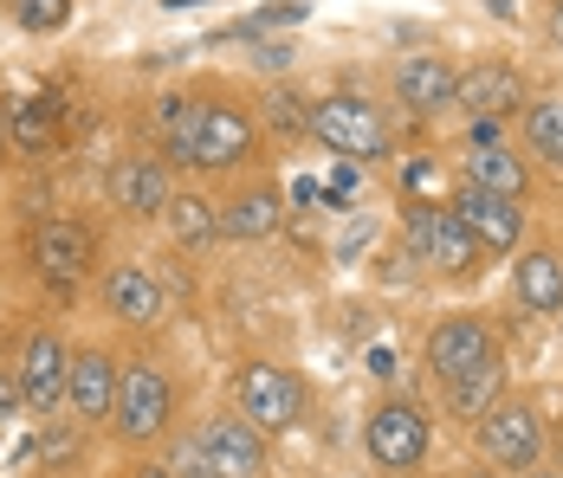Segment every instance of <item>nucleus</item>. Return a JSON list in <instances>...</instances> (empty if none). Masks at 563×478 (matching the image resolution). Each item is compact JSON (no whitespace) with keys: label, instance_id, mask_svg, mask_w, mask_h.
Returning a JSON list of instances; mask_svg holds the SVG:
<instances>
[{"label":"nucleus","instance_id":"nucleus-33","mask_svg":"<svg viewBox=\"0 0 563 478\" xmlns=\"http://www.w3.org/2000/svg\"><path fill=\"white\" fill-rule=\"evenodd\" d=\"M260 65H266V71H291V46H285V40L260 46Z\"/></svg>","mask_w":563,"mask_h":478},{"label":"nucleus","instance_id":"nucleus-2","mask_svg":"<svg viewBox=\"0 0 563 478\" xmlns=\"http://www.w3.org/2000/svg\"><path fill=\"white\" fill-rule=\"evenodd\" d=\"M266 156V130L253 98H240L233 85H195V162L188 175L201 181H233Z\"/></svg>","mask_w":563,"mask_h":478},{"label":"nucleus","instance_id":"nucleus-5","mask_svg":"<svg viewBox=\"0 0 563 478\" xmlns=\"http://www.w3.org/2000/svg\"><path fill=\"white\" fill-rule=\"evenodd\" d=\"M401 240H408V253L421 266L441 271V278H473L479 259H486V246L473 240V226L448 201H434V194H401Z\"/></svg>","mask_w":563,"mask_h":478},{"label":"nucleus","instance_id":"nucleus-15","mask_svg":"<svg viewBox=\"0 0 563 478\" xmlns=\"http://www.w3.org/2000/svg\"><path fill=\"white\" fill-rule=\"evenodd\" d=\"M195 433H201L208 459L221 466V478H266L273 473V440L246 421L240 408H214V414H201Z\"/></svg>","mask_w":563,"mask_h":478},{"label":"nucleus","instance_id":"nucleus-17","mask_svg":"<svg viewBox=\"0 0 563 478\" xmlns=\"http://www.w3.org/2000/svg\"><path fill=\"white\" fill-rule=\"evenodd\" d=\"M65 143V98L58 91H33V98H7V156L26 168H46Z\"/></svg>","mask_w":563,"mask_h":478},{"label":"nucleus","instance_id":"nucleus-29","mask_svg":"<svg viewBox=\"0 0 563 478\" xmlns=\"http://www.w3.org/2000/svg\"><path fill=\"white\" fill-rule=\"evenodd\" d=\"M506 143V116H466V149H493Z\"/></svg>","mask_w":563,"mask_h":478},{"label":"nucleus","instance_id":"nucleus-21","mask_svg":"<svg viewBox=\"0 0 563 478\" xmlns=\"http://www.w3.org/2000/svg\"><path fill=\"white\" fill-rule=\"evenodd\" d=\"M150 149L169 162L175 175H188V162H195V85L156 91V104H150Z\"/></svg>","mask_w":563,"mask_h":478},{"label":"nucleus","instance_id":"nucleus-34","mask_svg":"<svg viewBox=\"0 0 563 478\" xmlns=\"http://www.w3.org/2000/svg\"><path fill=\"white\" fill-rule=\"evenodd\" d=\"M291 201H298V208H318V201H324V181H311V175L291 181Z\"/></svg>","mask_w":563,"mask_h":478},{"label":"nucleus","instance_id":"nucleus-37","mask_svg":"<svg viewBox=\"0 0 563 478\" xmlns=\"http://www.w3.org/2000/svg\"><path fill=\"white\" fill-rule=\"evenodd\" d=\"M460 478H506V473H499V466H486V459H479V466H466V473H460Z\"/></svg>","mask_w":563,"mask_h":478},{"label":"nucleus","instance_id":"nucleus-25","mask_svg":"<svg viewBox=\"0 0 563 478\" xmlns=\"http://www.w3.org/2000/svg\"><path fill=\"white\" fill-rule=\"evenodd\" d=\"M525 156L544 162V168H563V91H544V98H525Z\"/></svg>","mask_w":563,"mask_h":478},{"label":"nucleus","instance_id":"nucleus-3","mask_svg":"<svg viewBox=\"0 0 563 478\" xmlns=\"http://www.w3.org/2000/svg\"><path fill=\"white\" fill-rule=\"evenodd\" d=\"M428 453H434V414H428L415 394L389 388V394L363 414V459L383 478H415L428 466Z\"/></svg>","mask_w":563,"mask_h":478},{"label":"nucleus","instance_id":"nucleus-28","mask_svg":"<svg viewBox=\"0 0 563 478\" xmlns=\"http://www.w3.org/2000/svg\"><path fill=\"white\" fill-rule=\"evenodd\" d=\"M71 13H78V0H20L13 7V26L33 33V40H53V33L71 26Z\"/></svg>","mask_w":563,"mask_h":478},{"label":"nucleus","instance_id":"nucleus-14","mask_svg":"<svg viewBox=\"0 0 563 478\" xmlns=\"http://www.w3.org/2000/svg\"><path fill=\"white\" fill-rule=\"evenodd\" d=\"M175 188H181V175H175L156 149H130V156H117L111 175H104V194H111V208L123 213V220H163Z\"/></svg>","mask_w":563,"mask_h":478},{"label":"nucleus","instance_id":"nucleus-27","mask_svg":"<svg viewBox=\"0 0 563 478\" xmlns=\"http://www.w3.org/2000/svg\"><path fill=\"white\" fill-rule=\"evenodd\" d=\"M499 394H506V369L479 375V381H466V388H448V394H441V408H448L460 426H473L486 408H493V401H499Z\"/></svg>","mask_w":563,"mask_h":478},{"label":"nucleus","instance_id":"nucleus-10","mask_svg":"<svg viewBox=\"0 0 563 478\" xmlns=\"http://www.w3.org/2000/svg\"><path fill=\"white\" fill-rule=\"evenodd\" d=\"M65 375H71V343L53 323H33L13 349V381H20V408L26 421H53L65 408Z\"/></svg>","mask_w":563,"mask_h":478},{"label":"nucleus","instance_id":"nucleus-30","mask_svg":"<svg viewBox=\"0 0 563 478\" xmlns=\"http://www.w3.org/2000/svg\"><path fill=\"white\" fill-rule=\"evenodd\" d=\"M26 408H20V381H13V363H0V426L20 421Z\"/></svg>","mask_w":563,"mask_h":478},{"label":"nucleus","instance_id":"nucleus-26","mask_svg":"<svg viewBox=\"0 0 563 478\" xmlns=\"http://www.w3.org/2000/svg\"><path fill=\"white\" fill-rule=\"evenodd\" d=\"M156 459H163V466H169L175 478H221V466L208 459V446H201V433H195L188 421H181V426L169 433V440L156 446Z\"/></svg>","mask_w":563,"mask_h":478},{"label":"nucleus","instance_id":"nucleus-13","mask_svg":"<svg viewBox=\"0 0 563 478\" xmlns=\"http://www.w3.org/2000/svg\"><path fill=\"white\" fill-rule=\"evenodd\" d=\"M98 298H104V318L117 330H136V336L169 318V285L156 278V266H143V259H117V266L98 271Z\"/></svg>","mask_w":563,"mask_h":478},{"label":"nucleus","instance_id":"nucleus-24","mask_svg":"<svg viewBox=\"0 0 563 478\" xmlns=\"http://www.w3.org/2000/svg\"><path fill=\"white\" fill-rule=\"evenodd\" d=\"M460 181H479V188H493V194L531 201V156H518L511 143H493V149H466V162H460Z\"/></svg>","mask_w":563,"mask_h":478},{"label":"nucleus","instance_id":"nucleus-11","mask_svg":"<svg viewBox=\"0 0 563 478\" xmlns=\"http://www.w3.org/2000/svg\"><path fill=\"white\" fill-rule=\"evenodd\" d=\"M285 213H291V201H285L279 175L260 162V168L233 175V188L221 194V240H233V246H266L285 226Z\"/></svg>","mask_w":563,"mask_h":478},{"label":"nucleus","instance_id":"nucleus-22","mask_svg":"<svg viewBox=\"0 0 563 478\" xmlns=\"http://www.w3.org/2000/svg\"><path fill=\"white\" fill-rule=\"evenodd\" d=\"M163 226H169V240L181 253L221 246V194H208L201 181H181L169 194V208H163Z\"/></svg>","mask_w":563,"mask_h":478},{"label":"nucleus","instance_id":"nucleus-9","mask_svg":"<svg viewBox=\"0 0 563 478\" xmlns=\"http://www.w3.org/2000/svg\"><path fill=\"white\" fill-rule=\"evenodd\" d=\"M26 259H33L46 291H78L98 271V259H104L98 253V226L78 220V213H46L33 226V240H26Z\"/></svg>","mask_w":563,"mask_h":478},{"label":"nucleus","instance_id":"nucleus-42","mask_svg":"<svg viewBox=\"0 0 563 478\" xmlns=\"http://www.w3.org/2000/svg\"><path fill=\"white\" fill-rule=\"evenodd\" d=\"M558 330H563V311H558Z\"/></svg>","mask_w":563,"mask_h":478},{"label":"nucleus","instance_id":"nucleus-39","mask_svg":"<svg viewBox=\"0 0 563 478\" xmlns=\"http://www.w3.org/2000/svg\"><path fill=\"white\" fill-rule=\"evenodd\" d=\"M163 7H175V13H181V7H201V0H163Z\"/></svg>","mask_w":563,"mask_h":478},{"label":"nucleus","instance_id":"nucleus-20","mask_svg":"<svg viewBox=\"0 0 563 478\" xmlns=\"http://www.w3.org/2000/svg\"><path fill=\"white\" fill-rule=\"evenodd\" d=\"M511 298L531 318H558L563 311V253L558 246H518L511 253Z\"/></svg>","mask_w":563,"mask_h":478},{"label":"nucleus","instance_id":"nucleus-19","mask_svg":"<svg viewBox=\"0 0 563 478\" xmlns=\"http://www.w3.org/2000/svg\"><path fill=\"white\" fill-rule=\"evenodd\" d=\"M525 71L511 65V58H473L466 71H460V91H453V110L460 116H506L518 123V110H525Z\"/></svg>","mask_w":563,"mask_h":478},{"label":"nucleus","instance_id":"nucleus-36","mask_svg":"<svg viewBox=\"0 0 563 478\" xmlns=\"http://www.w3.org/2000/svg\"><path fill=\"white\" fill-rule=\"evenodd\" d=\"M518 478H563V466H551V459H538L531 473H518Z\"/></svg>","mask_w":563,"mask_h":478},{"label":"nucleus","instance_id":"nucleus-6","mask_svg":"<svg viewBox=\"0 0 563 478\" xmlns=\"http://www.w3.org/2000/svg\"><path fill=\"white\" fill-rule=\"evenodd\" d=\"M227 408H240V414L260 426L266 440H279V433H291V426L305 421L311 388H305V375L291 369V363L253 356V363H240L233 381H227Z\"/></svg>","mask_w":563,"mask_h":478},{"label":"nucleus","instance_id":"nucleus-41","mask_svg":"<svg viewBox=\"0 0 563 478\" xmlns=\"http://www.w3.org/2000/svg\"><path fill=\"white\" fill-rule=\"evenodd\" d=\"M0 7H7V13H13V7H20V0H0Z\"/></svg>","mask_w":563,"mask_h":478},{"label":"nucleus","instance_id":"nucleus-16","mask_svg":"<svg viewBox=\"0 0 563 478\" xmlns=\"http://www.w3.org/2000/svg\"><path fill=\"white\" fill-rule=\"evenodd\" d=\"M448 208L473 226V240L486 246V259H511V253L525 246V201L493 194V188H479V181H460L448 194Z\"/></svg>","mask_w":563,"mask_h":478},{"label":"nucleus","instance_id":"nucleus-31","mask_svg":"<svg viewBox=\"0 0 563 478\" xmlns=\"http://www.w3.org/2000/svg\"><path fill=\"white\" fill-rule=\"evenodd\" d=\"M123 478H175L156 453H136V466H123Z\"/></svg>","mask_w":563,"mask_h":478},{"label":"nucleus","instance_id":"nucleus-1","mask_svg":"<svg viewBox=\"0 0 563 478\" xmlns=\"http://www.w3.org/2000/svg\"><path fill=\"white\" fill-rule=\"evenodd\" d=\"M181 414H188L181 375H175L163 356H150V349L123 356V375H117V408H111V426H104L117 446H123V453H156L175 426H181Z\"/></svg>","mask_w":563,"mask_h":478},{"label":"nucleus","instance_id":"nucleus-8","mask_svg":"<svg viewBox=\"0 0 563 478\" xmlns=\"http://www.w3.org/2000/svg\"><path fill=\"white\" fill-rule=\"evenodd\" d=\"M473 440H479V459L499 466L506 478L531 473V466L551 453V426L538 414V401H525V394H499V401L473 421Z\"/></svg>","mask_w":563,"mask_h":478},{"label":"nucleus","instance_id":"nucleus-7","mask_svg":"<svg viewBox=\"0 0 563 478\" xmlns=\"http://www.w3.org/2000/svg\"><path fill=\"white\" fill-rule=\"evenodd\" d=\"M311 143L338 149L343 162H389L395 130L383 104H369L363 91H324L311 98Z\"/></svg>","mask_w":563,"mask_h":478},{"label":"nucleus","instance_id":"nucleus-4","mask_svg":"<svg viewBox=\"0 0 563 478\" xmlns=\"http://www.w3.org/2000/svg\"><path fill=\"white\" fill-rule=\"evenodd\" d=\"M421 363L434 375V388L448 394V388H466V381H479V375L506 369V343H499L493 318H479V311H448V318H434V330H428Z\"/></svg>","mask_w":563,"mask_h":478},{"label":"nucleus","instance_id":"nucleus-18","mask_svg":"<svg viewBox=\"0 0 563 478\" xmlns=\"http://www.w3.org/2000/svg\"><path fill=\"white\" fill-rule=\"evenodd\" d=\"M389 91H395V104L408 110L415 123L448 116L453 91H460V65H453V58H441V53H408L389 71Z\"/></svg>","mask_w":563,"mask_h":478},{"label":"nucleus","instance_id":"nucleus-40","mask_svg":"<svg viewBox=\"0 0 563 478\" xmlns=\"http://www.w3.org/2000/svg\"><path fill=\"white\" fill-rule=\"evenodd\" d=\"M493 13H511V0H493Z\"/></svg>","mask_w":563,"mask_h":478},{"label":"nucleus","instance_id":"nucleus-38","mask_svg":"<svg viewBox=\"0 0 563 478\" xmlns=\"http://www.w3.org/2000/svg\"><path fill=\"white\" fill-rule=\"evenodd\" d=\"M0 156H7V98H0Z\"/></svg>","mask_w":563,"mask_h":478},{"label":"nucleus","instance_id":"nucleus-23","mask_svg":"<svg viewBox=\"0 0 563 478\" xmlns=\"http://www.w3.org/2000/svg\"><path fill=\"white\" fill-rule=\"evenodd\" d=\"M253 104H260V130H266V143H285V149H291V143H311V98H305L291 78H273Z\"/></svg>","mask_w":563,"mask_h":478},{"label":"nucleus","instance_id":"nucleus-35","mask_svg":"<svg viewBox=\"0 0 563 478\" xmlns=\"http://www.w3.org/2000/svg\"><path fill=\"white\" fill-rule=\"evenodd\" d=\"M369 375H376V381H389V375H395V356H389V349H376V356H369Z\"/></svg>","mask_w":563,"mask_h":478},{"label":"nucleus","instance_id":"nucleus-32","mask_svg":"<svg viewBox=\"0 0 563 478\" xmlns=\"http://www.w3.org/2000/svg\"><path fill=\"white\" fill-rule=\"evenodd\" d=\"M544 40L563 53V0H544Z\"/></svg>","mask_w":563,"mask_h":478},{"label":"nucleus","instance_id":"nucleus-12","mask_svg":"<svg viewBox=\"0 0 563 478\" xmlns=\"http://www.w3.org/2000/svg\"><path fill=\"white\" fill-rule=\"evenodd\" d=\"M117 375H123V356L104 349V343H71V375H65V421H78L85 433L111 426L117 408Z\"/></svg>","mask_w":563,"mask_h":478}]
</instances>
